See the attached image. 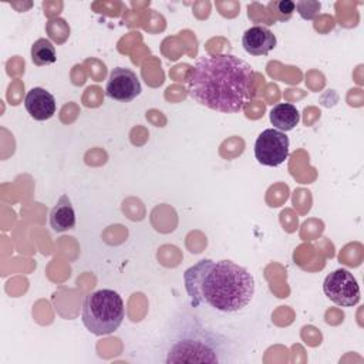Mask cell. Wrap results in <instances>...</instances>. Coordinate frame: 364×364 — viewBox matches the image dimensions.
Wrapping results in <instances>:
<instances>
[{
	"label": "cell",
	"mask_w": 364,
	"mask_h": 364,
	"mask_svg": "<svg viewBox=\"0 0 364 364\" xmlns=\"http://www.w3.org/2000/svg\"><path fill=\"white\" fill-rule=\"evenodd\" d=\"M256 74L245 60L233 54L200 57L186 75L188 94L210 109L233 114L247 104Z\"/></svg>",
	"instance_id": "6da1fadb"
},
{
	"label": "cell",
	"mask_w": 364,
	"mask_h": 364,
	"mask_svg": "<svg viewBox=\"0 0 364 364\" xmlns=\"http://www.w3.org/2000/svg\"><path fill=\"white\" fill-rule=\"evenodd\" d=\"M183 280L195 307L205 303L219 311L233 313L246 307L255 294L253 276L232 260L203 259L185 272Z\"/></svg>",
	"instance_id": "7a4b0ae2"
},
{
	"label": "cell",
	"mask_w": 364,
	"mask_h": 364,
	"mask_svg": "<svg viewBox=\"0 0 364 364\" xmlns=\"http://www.w3.org/2000/svg\"><path fill=\"white\" fill-rule=\"evenodd\" d=\"M124 301L111 289L90 293L82 303V323L95 336L111 334L124 321Z\"/></svg>",
	"instance_id": "3957f363"
},
{
	"label": "cell",
	"mask_w": 364,
	"mask_h": 364,
	"mask_svg": "<svg viewBox=\"0 0 364 364\" xmlns=\"http://www.w3.org/2000/svg\"><path fill=\"white\" fill-rule=\"evenodd\" d=\"M255 156L264 166H279L289 156V138L276 128L264 129L255 142Z\"/></svg>",
	"instance_id": "277c9868"
},
{
	"label": "cell",
	"mask_w": 364,
	"mask_h": 364,
	"mask_svg": "<svg viewBox=\"0 0 364 364\" xmlns=\"http://www.w3.org/2000/svg\"><path fill=\"white\" fill-rule=\"evenodd\" d=\"M324 294L341 307H351L360 300V287L347 269H337L327 274L323 283Z\"/></svg>",
	"instance_id": "5b68a950"
},
{
	"label": "cell",
	"mask_w": 364,
	"mask_h": 364,
	"mask_svg": "<svg viewBox=\"0 0 364 364\" xmlns=\"http://www.w3.org/2000/svg\"><path fill=\"white\" fill-rule=\"evenodd\" d=\"M141 82L136 74L125 67H117L109 73L105 94L115 101L129 102L141 94Z\"/></svg>",
	"instance_id": "8992f818"
},
{
	"label": "cell",
	"mask_w": 364,
	"mask_h": 364,
	"mask_svg": "<svg viewBox=\"0 0 364 364\" xmlns=\"http://www.w3.org/2000/svg\"><path fill=\"white\" fill-rule=\"evenodd\" d=\"M276 36L266 26H253L242 37V46L250 55H266L276 47Z\"/></svg>",
	"instance_id": "52a82bcc"
},
{
	"label": "cell",
	"mask_w": 364,
	"mask_h": 364,
	"mask_svg": "<svg viewBox=\"0 0 364 364\" xmlns=\"http://www.w3.org/2000/svg\"><path fill=\"white\" fill-rule=\"evenodd\" d=\"M24 107L31 118L37 121H46L54 115L57 105L53 94L41 87H34L26 94Z\"/></svg>",
	"instance_id": "ba28073f"
},
{
	"label": "cell",
	"mask_w": 364,
	"mask_h": 364,
	"mask_svg": "<svg viewBox=\"0 0 364 364\" xmlns=\"http://www.w3.org/2000/svg\"><path fill=\"white\" fill-rule=\"evenodd\" d=\"M50 226L55 232H65L75 226V210L67 195H61L50 212Z\"/></svg>",
	"instance_id": "9c48e42d"
},
{
	"label": "cell",
	"mask_w": 364,
	"mask_h": 364,
	"mask_svg": "<svg viewBox=\"0 0 364 364\" xmlns=\"http://www.w3.org/2000/svg\"><path fill=\"white\" fill-rule=\"evenodd\" d=\"M300 121V114L293 104L280 102L270 111V122L282 132L291 131Z\"/></svg>",
	"instance_id": "30bf717a"
},
{
	"label": "cell",
	"mask_w": 364,
	"mask_h": 364,
	"mask_svg": "<svg viewBox=\"0 0 364 364\" xmlns=\"http://www.w3.org/2000/svg\"><path fill=\"white\" fill-rule=\"evenodd\" d=\"M31 60L36 65H48L55 63V47L48 38H38L31 46Z\"/></svg>",
	"instance_id": "8fae6325"
},
{
	"label": "cell",
	"mask_w": 364,
	"mask_h": 364,
	"mask_svg": "<svg viewBox=\"0 0 364 364\" xmlns=\"http://www.w3.org/2000/svg\"><path fill=\"white\" fill-rule=\"evenodd\" d=\"M269 7L274 10L273 13L277 20L286 21L293 16V13L296 10V3L291 0H280V1L269 3Z\"/></svg>",
	"instance_id": "7c38bea8"
},
{
	"label": "cell",
	"mask_w": 364,
	"mask_h": 364,
	"mask_svg": "<svg viewBox=\"0 0 364 364\" xmlns=\"http://www.w3.org/2000/svg\"><path fill=\"white\" fill-rule=\"evenodd\" d=\"M321 4L318 1H313V0H300L296 3V9L299 11V14L304 18V20H313L320 10Z\"/></svg>",
	"instance_id": "4fadbf2b"
}]
</instances>
